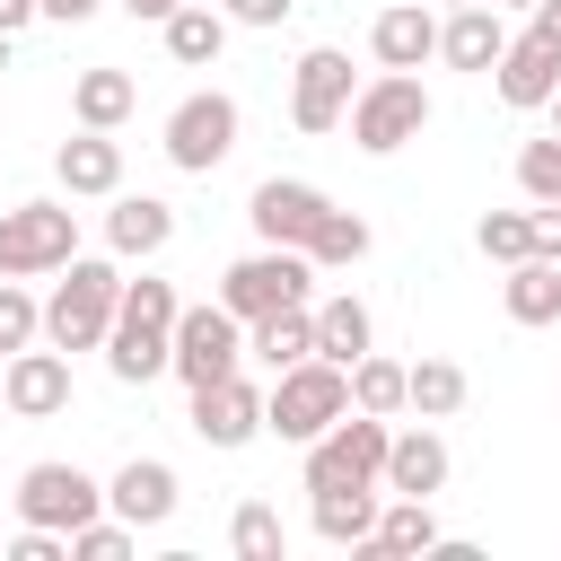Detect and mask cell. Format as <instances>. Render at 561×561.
Here are the masks:
<instances>
[{
	"mask_svg": "<svg viewBox=\"0 0 561 561\" xmlns=\"http://www.w3.org/2000/svg\"><path fill=\"white\" fill-rule=\"evenodd\" d=\"M368 245H377V237H368V219H359V210H324V219H316V237H307L316 272H351Z\"/></svg>",
	"mask_w": 561,
	"mask_h": 561,
	"instance_id": "f546056e",
	"label": "cell"
},
{
	"mask_svg": "<svg viewBox=\"0 0 561 561\" xmlns=\"http://www.w3.org/2000/svg\"><path fill=\"white\" fill-rule=\"evenodd\" d=\"M96 9H105V0H44V18H53V26H88Z\"/></svg>",
	"mask_w": 561,
	"mask_h": 561,
	"instance_id": "ab89813d",
	"label": "cell"
},
{
	"mask_svg": "<svg viewBox=\"0 0 561 561\" xmlns=\"http://www.w3.org/2000/svg\"><path fill=\"white\" fill-rule=\"evenodd\" d=\"M158 35H167V61H184V70H210V61L228 53V9H219V0H184V9H175Z\"/></svg>",
	"mask_w": 561,
	"mask_h": 561,
	"instance_id": "cb8c5ba5",
	"label": "cell"
},
{
	"mask_svg": "<svg viewBox=\"0 0 561 561\" xmlns=\"http://www.w3.org/2000/svg\"><path fill=\"white\" fill-rule=\"evenodd\" d=\"M316 351L351 368L359 351H377V316H368V307H359L351 289H333V298H316Z\"/></svg>",
	"mask_w": 561,
	"mask_h": 561,
	"instance_id": "83f0119b",
	"label": "cell"
},
{
	"mask_svg": "<svg viewBox=\"0 0 561 561\" xmlns=\"http://www.w3.org/2000/svg\"><path fill=\"white\" fill-rule=\"evenodd\" d=\"M351 412V368L342 359H298V368H280L272 377V394H263V430L272 438H289V447H307V438H324L333 421Z\"/></svg>",
	"mask_w": 561,
	"mask_h": 561,
	"instance_id": "3957f363",
	"label": "cell"
},
{
	"mask_svg": "<svg viewBox=\"0 0 561 561\" xmlns=\"http://www.w3.org/2000/svg\"><path fill=\"white\" fill-rule=\"evenodd\" d=\"M131 543H140V526H131V517H88V526L70 535V552H79V561H123Z\"/></svg>",
	"mask_w": 561,
	"mask_h": 561,
	"instance_id": "d590c367",
	"label": "cell"
},
{
	"mask_svg": "<svg viewBox=\"0 0 561 561\" xmlns=\"http://www.w3.org/2000/svg\"><path fill=\"white\" fill-rule=\"evenodd\" d=\"M351 403H359V412H386V421L412 412V368L386 359V351H359V359H351Z\"/></svg>",
	"mask_w": 561,
	"mask_h": 561,
	"instance_id": "f1b7e54d",
	"label": "cell"
},
{
	"mask_svg": "<svg viewBox=\"0 0 561 561\" xmlns=\"http://www.w3.org/2000/svg\"><path fill=\"white\" fill-rule=\"evenodd\" d=\"M500 53H508V26H500L491 0H465V9L438 18V61H447V70H491Z\"/></svg>",
	"mask_w": 561,
	"mask_h": 561,
	"instance_id": "44dd1931",
	"label": "cell"
},
{
	"mask_svg": "<svg viewBox=\"0 0 561 561\" xmlns=\"http://www.w3.org/2000/svg\"><path fill=\"white\" fill-rule=\"evenodd\" d=\"M123 307V254H70L53 298H44V342L53 351H105Z\"/></svg>",
	"mask_w": 561,
	"mask_h": 561,
	"instance_id": "6da1fadb",
	"label": "cell"
},
{
	"mask_svg": "<svg viewBox=\"0 0 561 561\" xmlns=\"http://www.w3.org/2000/svg\"><path fill=\"white\" fill-rule=\"evenodd\" d=\"M491 88H500V105L543 114V105H552V88H561V53H552L543 35H508V53L491 61Z\"/></svg>",
	"mask_w": 561,
	"mask_h": 561,
	"instance_id": "2e32d148",
	"label": "cell"
},
{
	"mask_svg": "<svg viewBox=\"0 0 561 561\" xmlns=\"http://www.w3.org/2000/svg\"><path fill=\"white\" fill-rule=\"evenodd\" d=\"M543 114H552V131H561V88H552V105H543Z\"/></svg>",
	"mask_w": 561,
	"mask_h": 561,
	"instance_id": "7bdbcfd3",
	"label": "cell"
},
{
	"mask_svg": "<svg viewBox=\"0 0 561 561\" xmlns=\"http://www.w3.org/2000/svg\"><path fill=\"white\" fill-rule=\"evenodd\" d=\"M438 9H465V0H438Z\"/></svg>",
	"mask_w": 561,
	"mask_h": 561,
	"instance_id": "bcb514c9",
	"label": "cell"
},
{
	"mask_svg": "<svg viewBox=\"0 0 561 561\" xmlns=\"http://www.w3.org/2000/svg\"><path fill=\"white\" fill-rule=\"evenodd\" d=\"M447 535H438V508L430 500H412V491H386V508H377V535L359 543L368 561H412V552H438Z\"/></svg>",
	"mask_w": 561,
	"mask_h": 561,
	"instance_id": "7402d4cb",
	"label": "cell"
},
{
	"mask_svg": "<svg viewBox=\"0 0 561 561\" xmlns=\"http://www.w3.org/2000/svg\"><path fill=\"white\" fill-rule=\"evenodd\" d=\"M175 500H184V482H175V465H167V456H131V465L105 482V508H114V517H131V526H167V517H175Z\"/></svg>",
	"mask_w": 561,
	"mask_h": 561,
	"instance_id": "ac0fdd59",
	"label": "cell"
},
{
	"mask_svg": "<svg viewBox=\"0 0 561 561\" xmlns=\"http://www.w3.org/2000/svg\"><path fill=\"white\" fill-rule=\"evenodd\" d=\"M219 307L228 316H280V307H316V254L307 245H254L219 272Z\"/></svg>",
	"mask_w": 561,
	"mask_h": 561,
	"instance_id": "5b68a950",
	"label": "cell"
},
{
	"mask_svg": "<svg viewBox=\"0 0 561 561\" xmlns=\"http://www.w3.org/2000/svg\"><path fill=\"white\" fill-rule=\"evenodd\" d=\"M368 53H377V70H421V61H438V18H430V0H394V9H377Z\"/></svg>",
	"mask_w": 561,
	"mask_h": 561,
	"instance_id": "d6986e66",
	"label": "cell"
},
{
	"mask_svg": "<svg viewBox=\"0 0 561 561\" xmlns=\"http://www.w3.org/2000/svg\"><path fill=\"white\" fill-rule=\"evenodd\" d=\"M500 307H508V324H561V263H552V254H526V263H508V280H500Z\"/></svg>",
	"mask_w": 561,
	"mask_h": 561,
	"instance_id": "4316f807",
	"label": "cell"
},
{
	"mask_svg": "<svg viewBox=\"0 0 561 561\" xmlns=\"http://www.w3.org/2000/svg\"><path fill=\"white\" fill-rule=\"evenodd\" d=\"M245 359H263L272 377H280V368H298V359H316V307L254 316V324H245Z\"/></svg>",
	"mask_w": 561,
	"mask_h": 561,
	"instance_id": "484cf974",
	"label": "cell"
},
{
	"mask_svg": "<svg viewBox=\"0 0 561 561\" xmlns=\"http://www.w3.org/2000/svg\"><path fill=\"white\" fill-rule=\"evenodd\" d=\"M175 316H184V298H175V280H123V307H114V333H105V368L123 377V386H149V377H167V359H175Z\"/></svg>",
	"mask_w": 561,
	"mask_h": 561,
	"instance_id": "7a4b0ae2",
	"label": "cell"
},
{
	"mask_svg": "<svg viewBox=\"0 0 561 561\" xmlns=\"http://www.w3.org/2000/svg\"><path fill=\"white\" fill-rule=\"evenodd\" d=\"M491 9H535V0H491Z\"/></svg>",
	"mask_w": 561,
	"mask_h": 561,
	"instance_id": "ee69618b",
	"label": "cell"
},
{
	"mask_svg": "<svg viewBox=\"0 0 561 561\" xmlns=\"http://www.w3.org/2000/svg\"><path fill=\"white\" fill-rule=\"evenodd\" d=\"M79 254V210L70 202H9L0 210V280H44Z\"/></svg>",
	"mask_w": 561,
	"mask_h": 561,
	"instance_id": "52a82bcc",
	"label": "cell"
},
{
	"mask_svg": "<svg viewBox=\"0 0 561 561\" xmlns=\"http://www.w3.org/2000/svg\"><path fill=\"white\" fill-rule=\"evenodd\" d=\"M386 438H394V421L351 403L324 438L298 447V491H359V482H386Z\"/></svg>",
	"mask_w": 561,
	"mask_h": 561,
	"instance_id": "277c9868",
	"label": "cell"
},
{
	"mask_svg": "<svg viewBox=\"0 0 561 561\" xmlns=\"http://www.w3.org/2000/svg\"><path fill=\"white\" fill-rule=\"evenodd\" d=\"M219 9H228V26H254V35H263V26H280L298 0H219Z\"/></svg>",
	"mask_w": 561,
	"mask_h": 561,
	"instance_id": "8d00e7d4",
	"label": "cell"
},
{
	"mask_svg": "<svg viewBox=\"0 0 561 561\" xmlns=\"http://www.w3.org/2000/svg\"><path fill=\"white\" fill-rule=\"evenodd\" d=\"M237 359H245V316H228L219 298H202V307L175 316V359H167V368L184 377V394L237 377Z\"/></svg>",
	"mask_w": 561,
	"mask_h": 561,
	"instance_id": "30bf717a",
	"label": "cell"
},
{
	"mask_svg": "<svg viewBox=\"0 0 561 561\" xmlns=\"http://www.w3.org/2000/svg\"><path fill=\"white\" fill-rule=\"evenodd\" d=\"M53 184H61L70 202H114V193H123V140L79 123V131L53 149Z\"/></svg>",
	"mask_w": 561,
	"mask_h": 561,
	"instance_id": "5bb4252c",
	"label": "cell"
},
{
	"mask_svg": "<svg viewBox=\"0 0 561 561\" xmlns=\"http://www.w3.org/2000/svg\"><path fill=\"white\" fill-rule=\"evenodd\" d=\"M26 342H44V307L26 298V280H0V359Z\"/></svg>",
	"mask_w": 561,
	"mask_h": 561,
	"instance_id": "e575fe53",
	"label": "cell"
},
{
	"mask_svg": "<svg viewBox=\"0 0 561 561\" xmlns=\"http://www.w3.org/2000/svg\"><path fill=\"white\" fill-rule=\"evenodd\" d=\"M447 473H456V456H447V438H438L430 421H412V430H394V438H386V491L438 500V491H447Z\"/></svg>",
	"mask_w": 561,
	"mask_h": 561,
	"instance_id": "e0dca14e",
	"label": "cell"
},
{
	"mask_svg": "<svg viewBox=\"0 0 561 561\" xmlns=\"http://www.w3.org/2000/svg\"><path fill=\"white\" fill-rule=\"evenodd\" d=\"M526 35H543V44L561 53V0H535V9H526Z\"/></svg>",
	"mask_w": 561,
	"mask_h": 561,
	"instance_id": "f35d334b",
	"label": "cell"
},
{
	"mask_svg": "<svg viewBox=\"0 0 561 561\" xmlns=\"http://www.w3.org/2000/svg\"><path fill=\"white\" fill-rule=\"evenodd\" d=\"M377 508H386V482H359V491H307V526L342 552H359L377 535Z\"/></svg>",
	"mask_w": 561,
	"mask_h": 561,
	"instance_id": "603a6c76",
	"label": "cell"
},
{
	"mask_svg": "<svg viewBox=\"0 0 561 561\" xmlns=\"http://www.w3.org/2000/svg\"><path fill=\"white\" fill-rule=\"evenodd\" d=\"M193 438L202 447H219V456H237V447H254L263 438V386L254 377H219V386H193Z\"/></svg>",
	"mask_w": 561,
	"mask_h": 561,
	"instance_id": "4fadbf2b",
	"label": "cell"
},
{
	"mask_svg": "<svg viewBox=\"0 0 561 561\" xmlns=\"http://www.w3.org/2000/svg\"><path fill=\"white\" fill-rule=\"evenodd\" d=\"M184 0H123V18H140V26H167Z\"/></svg>",
	"mask_w": 561,
	"mask_h": 561,
	"instance_id": "60d3db41",
	"label": "cell"
},
{
	"mask_svg": "<svg viewBox=\"0 0 561 561\" xmlns=\"http://www.w3.org/2000/svg\"><path fill=\"white\" fill-rule=\"evenodd\" d=\"M44 18V0H0V35H18V26H35Z\"/></svg>",
	"mask_w": 561,
	"mask_h": 561,
	"instance_id": "b9f144b4",
	"label": "cell"
},
{
	"mask_svg": "<svg viewBox=\"0 0 561 561\" xmlns=\"http://www.w3.org/2000/svg\"><path fill=\"white\" fill-rule=\"evenodd\" d=\"M237 131H245L237 96H228V88H193V96L167 114V167H184V175H210V167H228Z\"/></svg>",
	"mask_w": 561,
	"mask_h": 561,
	"instance_id": "9c48e42d",
	"label": "cell"
},
{
	"mask_svg": "<svg viewBox=\"0 0 561 561\" xmlns=\"http://www.w3.org/2000/svg\"><path fill=\"white\" fill-rule=\"evenodd\" d=\"M105 245H114L123 263L167 254V245H175V202H158V193H114V210H105Z\"/></svg>",
	"mask_w": 561,
	"mask_h": 561,
	"instance_id": "ffe728a7",
	"label": "cell"
},
{
	"mask_svg": "<svg viewBox=\"0 0 561 561\" xmlns=\"http://www.w3.org/2000/svg\"><path fill=\"white\" fill-rule=\"evenodd\" d=\"M473 245H482L500 272H508V263H526V254H535V210H482Z\"/></svg>",
	"mask_w": 561,
	"mask_h": 561,
	"instance_id": "d6a6232c",
	"label": "cell"
},
{
	"mask_svg": "<svg viewBox=\"0 0 561 561\" xmlns=\"http://www.w3.org/2000/svg\"><path fill=\"white\" fill-rule=\"evenodd\" d=\"M351 53H333V44H307L298 53V70H289V123L316 140V131H333L342 114H351Z\"/></svg>",
	"mask_w": 561,
	"mask_h": 561,
	"instance_id": "8fae6325",
	"label": "cell"
},
{
	"mask_svg": "<svg viewBox=\"0 0 561 561\" xmlns=\"http://www.w3.org/2000/svg\"><path fill=\"white\" fill-rule=\"evenodd\" d=\"M465 368L456 359H412V412L421 421H447V412H465Z\"/></svg>",
	"mask_w": 561,
	"mask_h": 561,
	"instance_id": "1f68e13d",
	"label": "cell"
},
{
	"mask_svg": "<svg viewBox=\"0 0 561 561\" xmlns=\"http://www.w3.org/2000/svg\"><path fill=\"white\" fill-rule=\"evenodd\" d=\"M535 254L561 263V202H535Z\"/></svg>",
	"mask_w": 561,
	"mask_h": 561,
	"instance_id": "74e56055",
	"label": "cell"
},
{
	"mask_svg": "<svg viewBox=\"0 0 561 561\" xmlns=\"http://www.w3.org/2000/svg\"><path fill=\"white\" fill-rule=\"evenodd\" d=\"M517 193L526 202H561V131H543V140L517 149Z\"/></svg>",
	"mask_w": 561,
	"mask_h": 561,
	"instance_id": "836d02e7",
	"label": "cell"
},
{
	"mask_svg": "<svg viewBox=\"0 0 561 561\" xmlns=\"http://www.w3.org/2000/svg\"><path fill=\"white\" fill-rule=\"evenodd\" d=\"M131 105H140V88H131V70H114V61H96V70L70 79V114H79L88 131H123Z\"/></svg>",
	"mask_w": 561,
	"mask_h": 561,
	"instance_id": "d4e9b609",
	"label": "cell"
},
{
	"mask_svg": "<svg viewBox=\"0 0 561 561\" xmlns=\"http://www.w3.org/2000/svg\"><path fill=\"white\" fill-rule=\"evenodd\" d=\"M88 517H105V482H96L88 465H61V456H44V465H26V473H18V526L79 535Z\"/></svg>",
	"mask_w": 561,
	"mask_h": 561,
	"instance_id": "ba28073f",
	"label": "cell"
},
{
	"mask_svg": "<svg viewBox=\"0 0 561 561\" xmlns=\"http://www.w3.org/2000/svg\"><path fill=\"white\" fill-rule=\"evenodd\" d=\"M0 403H9L18 421H53V412H70V351H53V342L9 351V359H0Z\"/></svg>",
	"mask_w": 561,
	"mask_h": 561,
	"instance_id": "7c38bea8",
	"label": "cell"
},
{
	"mask_svg": "<svg viewBox=\"0 0 561 561\" xmlns=\"http://www.w3.org/2000/svg\"><path fill=\"white\" fill-rule=\"evenodd\" d=\"M228 552H237V561H280V552H289V526H280V508H263V500H237V517H228Z\"/></svg>",
	"mask_w": 561,
	"mask_h": 561,
	"instance_id": "4dcf8cb0",
	"label": "cell"
},
{
	"mask_svg": "<svg viewBox=\"0 0 561 561\" xmlns=\"http://www.w3.org/2000/svg\"><path fill=\"white\" fill-rule=\"evenodd\" d=\"M351 149L359 158H394L403 140H421L430 131V88H421V70H377L359 96H351Z\"/></svg>",
	"mask_w": 561,
	"mask_h": 561,
	"instance_id": "8992f818",
	"label": "cell"
},
{
	"mask_svg": "<svg viewBox=\"0 0 561 561\" xmlns=\"http://www.w3.org/2000/svg\"><path fill=\"white\" fill-rule=\"evenodd\" d=\"M324 210H333V202H324L316 184H298V175H263V184H254V202H245V219H254V237H263V245H307Z\"/></svg>",
	"mask_w": 561,
	"mask_h": 561,
	"instance_id": "9a60e30c",
	"label": "cell"
},
{
	"mask_svg": "<svg viewBox=\"0 0 561 561\" xmlns=\"http://www.w3.org/2000/svg\"><path fill=\"white\" fill-rule=\"evenodd\" d=\"M0 70H9V35H0Z\"/></svg>",
	"mask_w": 561,
	"mask_h": 561,
	"instance_id": "f6af8a7d",
	"label": "cell"
}]
</instances>
